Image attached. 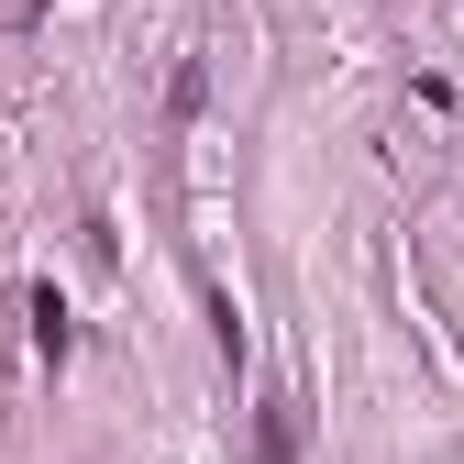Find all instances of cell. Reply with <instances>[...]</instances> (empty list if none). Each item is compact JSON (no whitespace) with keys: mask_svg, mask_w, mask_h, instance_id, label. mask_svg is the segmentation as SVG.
I'll list each match as a JSON object with an SVG mask.
<instances>
[{"mask_svg":"<svg viewBox=\"0 0 464 464\" xmlns=\"http://www.w3.org/2000/svg\"><path fill=\"white\" fill-rule=\"evenodd\" d=\"M34 343H44V365H67V299L55 287H34Z\"/></svg>","mask_w":464,"mask_h":464,"instance_id":"cell-1","label":"cell"}]
</instances>
